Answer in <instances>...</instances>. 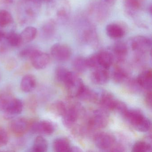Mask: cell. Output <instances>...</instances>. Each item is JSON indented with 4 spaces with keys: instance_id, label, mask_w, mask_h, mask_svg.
I'll return each mask as SVG.
<instances>
[{
    "instance_id": "obj_11",
    "label": "cell",
    "mask_w": 152,
    "mask_h": 152,
    "mask_svg": "<svg viewBox=\"0 0 152 152\" xmlns=\"http://www.w3.org/2000/svg\"><path fill=\"white\" fill-rule=\"evenodd\" d=\"M91 80L94 83L99 85L105 84L109 80L107 69L100 67L97 68L91 74Z\"/></svg>"
},
{
    "instance_id": "obj_25",
    "label": "cell",
    "mask_w": 152,
    "mask_h": 152,
    "mask_svg": "<svg viewBox=\"0 0 152 152\" xmlns=\"http://www.w3.org/2000/svg\"><path fill=\"white\" fill-rule=\"evenodd\" d=\"M48 147V141L42 136L35 138L32 150L35 152H44L47 151Z\"/></svg>"
},
{
    "instance_id": "obj_4",
    "label": "cell",
    "mask_w": 152,
    "mask_h": 152,
    "mask_svg": "<svg viewBox=\"0 0 152 152\" xmlns=\"http://www.w3.org/2000/svg\"><path fill=\"white\" fill-rule=\"evenodd\" d=\"M50 54L55 60L59 62H65L71 57L72 51L67 45L57 43L51 47Z\"/></svg>"
},
{
    "instance_id": "obj_13",
    "label": "cell",
    "mask_w": 152,
    "mask_h": 152,
    "mask_svg": "<svg viewBox=\"0 0 152 152\" xmlns=\"http://www.w3.org/2000/svg\"><path fill=\"white\" fill-rule=\"evenodd\" d=\"M84 86L83 81L76 75V77L66 84L65 87L70 96L77 97Z\"/></svg>"
},
{
    "instance_id": "obj_45",
    "label": "cell",
    "mask_w": 152,
    "mask_h": 152,
    "mask_svg": "<svg viewBox=\"0 0 152 152\" xmlns=\"http://www.w3.org/2000/svg\"><path fill=\"white\" fill-rule=\"evenodd\" d=\"M27 1H35V0H26Z\"/></svg>"
},
{
    "instance_id": "obj_31",
    "label": "cell",
    "mask_w": 152,
    "mask_h": 152,
    "mask_svg": "<svg viewBox=\"0 0 152 152\" xmlns=\"http://www.w3.org/2000/svg\"><path fill=\"white\" fill-rule=\"evenodd\" d=\"M67 107L65 104L61 101H57L53 103L51 106L52 113L58 116H63L66 111Z\"/></svg>"
},
{
    "instance_id": "obj_21",
    "label": "cell",
    "mask_w": 152,
    "mask_h": 152,
    "mask_svg": "<svg viewBox=\"0 0 152 152\" xmlns=\"http://www.w3.org/2000/svg\"><path fill=\"white\" fill-rule=\"evenodd\" d=\"M83 101L92 102L96 101L98 99L97 95L93 91L84 85L77 97Z\"/></svg>"
},
{
    "instance_id": "obj_26",
    "label": "cell",
    "mask_w": 152,
    "mask_h": 152,
    "mask_svg": "<svg viewBox=\"0 0 152 152\" xmlns=\"http://www.w3.org/2000/svg\"><path fill=\"white\" fill-rule=\"evenodd\" d=\"M56 23L53 19H50L42 26V31L43 35L48 38H51L55 34Z\"/></svg>"
},
{
    "instance_id": "obj_6",
    "label": "cell",
    "mask_w": 152,
    "mask_h": 152,
    "mask_svg": "<svg viewBox=\"0 0 152 152\" xmlns=\"http://www.w3.org/2000/svg\"><path fill=\"white\" fill-rule=\"evenodd\" d=\"M30 129L34 133L50 135L55 131V126L50 121H42L32 123L30 124Z\"/></svg>"
},
{
    "instance_id": "obj_20",
    "label": "cell",
    "mask_w": 152,
    "mask_h": 152,
    "mask_svg": "<svg viewBox=\"0 0 152 152\" xmlns=\"http://www.w3.org/2000/svg\"><path fill=\"white\" fill-rule=\"evenodd\" d=\"M145 0H124V5L126 12L133 15L143 7Z\"/></svg>"
},
{
    "instance_id": "obj_27",
    "label": "cell",
    "mask_w": 152,
    "mask_h": 152,
    "mask_svg": "<svg viewBox=\"0 0 152 152\" xmlns=\"http://www.w3.org/2000/svg\"><path fill=\"white\" fill-rule=\"evenodd\" d=\"M74 69L78 72L81 73L85 72L88 68L87 59L82 57L76 58L73 62Z\"/></svg>"
},
{
    "instance_id": "obj_28",
    "label": "cell",
    "mask_w": 152,
    "mask_h": 152,
    "mask_svg": "<svg viewBox=\"0 0 152 152\" xmlns=\"http://www.w3.org/2000/svg\"><path fill=\"white\" fill-rule=\"evenodd\" d=\"M113 80L116 83H121L127 80L128 75L127 72L121 67H116L113 73Z\"/></svg>"
},
{
    "instance_id": "obj_44",
    "label": "cell",
    "mask_w": 152,
    "mask_h": 152,
    "mask_svg": "<svg viewBox=\"0 0 152 152\" xmlns=\"http://www.w3.org/2000/svg\"><path fill=\"white\" fill-rule=\"evenodd\" d=\"M44 2H47V3H48V2H50L52 0H42Z\"/></svg>"
},
{
    "instance_id": "obj_38",
    "label": "cell",
    "mask_w": 152,
    "mask_h": 152,
    "mask_svg": "<svg viewBox=\"0 0 152 152\" xmlns=\"http://www.w3.org/2000/svg\"><path fill=\"white\" fill-rule=\"evenodd\" d=\"M116 1V0H100L99 3L109 9L115 4Z\"/></svg>"
},
{
    "instance_id": "obj_3",
    "label": "cell",
    "mask_w": 152,
    "mask_h": 152,
    "mask_svg": "<svg viewBox=\"0 0 152 152\" xmlns=\"http://www.w3.org/2000/svg\"><path fill=\"white\" fill-rule=\"evenodd\" d=\"M94 142L98 148L109 150L115 144V139L114 136L109 132H101L95 135Z\"/></svg>"
},
{
    "instance_id": "obj_36",
    "label": "cell",
    "mask_w": 152,
    "mask_h": 152,
    "mask_svg": "<svg viewBox=\"0 0 152 152\" xmlns=\"http://www.w3.org/2000/svg\"><path fill=\"white\" fill-rule=\"evenodd\" d=\"M57 16L61 20H66L69 16V9L67 6L62 7L59 9L56 13Z\"/></svg>"
},
{
    "instance_id": "obj_40",
    "label": "cell",
    "mask_w": 152,
    "mask_h": 152,
    "mask_svg": "<svg viewBox=\"0 0 152 152\" xmlns=\"http://www.w3.org/2000/svg\"><path fill=\"white\" fill-rule=\"evenodd\" d=\"M9 96L5 95L3 93H0V109H2V107L6 100L8 98Z\"/></svg>"
},
{
    "instance_id": "obj_41",
    "label": "cell",
    "mask_w": 152,
    "mask_h": 152,
    "mask_svg": "<svg viewBox=\"0 0 152 152\" xmlns=\"http://www.w3.org/2000/svg\"><path fill=\"white\" fill-rule=\"evenodd\" d=\"M82 151L81 149L80 148H78V147L74 146L71 147L70 148V151L69 152H81Z\"/></svg>"
},
{
    "instance_id": "obj_34",
    "label": "cell",
    "mask_w": 152,
    "mask_h": 152,
    "mask_svg": "<svg viewBox=\"0 0 152 152\" xmlns=\"http://www.w3.org/2000/svg\"><path fill=\"white\" fill-rule=\"evenodd\" d=\"M37 50L33 47H28L21 50L19 52V55L20 57L23 58H31Z\"/></svg>"
},
{
    "instance_id": "obj_2",
    "label": "cell",
    "mask_w": 152,
    "mask_h": 152,
    "mask_svg": "<svg viewBox=\"0 0 152 152\" xmlns=\"http://www.w3.org/2000/svg\"><path fill=\"white\" fill-rule=\"evenodd\" d=\"M108 115L105 110H96L89 119L88 126L92 129H99L105 127L108 124Z\"/></svg>"
},
{
    "instance_id": "obj_5",
    "label": "cell",
    "mask_w": 152,
    "mask_h": 152,
    "mask_svg": "<svg viewBox=\"0 0 152 152\" xmlns=\"http://www.w3.org/2000/svg\"><path fill=\"white\" fill-rule=\"evenodd\" d=\"M23 106V104L21 99L9 96L1 110L8 115H16L22 113Z\"/></svg>"
},
{
    "instance_id": "obj_39",
    "label": "cell",
    "mask_w": 152,
    "mask_h": 152,
    "mask_svg": "<svg viewBox=\"0 0 152 152\" xmlns=\"http://www.w3.org/2000/svg\"><path fill=\"white\" fill-rule=\"evenodd\" d=\"M145 101L146 104L149 107H152V92H151V90L148 91V92L146 94Z\"/></svg>"
},
{
    "instance_id": "obj_8",
    "label": "cell",
    "mask_w": 152,
    "mask_h": 152,
    "mask_svg": "<svg viewBox=\"0 0 152 152\" xmlns=\"http://www.w3.org/2000/svg\"><path fill=\"white\" fill-rule=\"evenodd\" d=\"M34 67L38 70L46 68L50 62V57L48 54L37 50L30 58Z\"/></svg>"
},
{
    "instance_id": "obj_16",
    "label": "cell",
    "mask_w": 152,
    "mask_h": 152,
    "mask_svg": "<svg viewBox=\"0 0 152 152\" xmlns=\"http://www.w3.org/2000/svg\"><path fill=\"white\" fill-rule=\"evenodd\" d=\"M36 86V80L32 75H26L22 78L20 83V88L26 93L31 92Z\"/></svg>"
},
{
    "instance_id": "obj_1",
    "label": "cell",
    "mask_w": 152,
    "mask_h": 152,
    "mask_svg": "<svg viewBox=\"0 0 152 152\" xmlns=\"http://www.w3.org/2000/svg\"><path fill=\"white\" fill-rule=\"evenodd\" d=\"M123 116L137 130L146 132L150 129V121L139 110L128 109Z\"/></svg>"
},
{
    "instance_id": "obj_22",
    "label": "cell",
    "mask_w": 152,
    "mask_h": 152,
    "mask_svg": "<svg viewBox=\"0 0 152 152\" xmlns=\"http://www.w3.org/2000/svg\"><path fill=\"white\" fill-rule=\"evenodd\" d=\"M37 33V29L33 26H28L25 28L20 34L23 43L32 41L36 38Z\"/></svg>"
},
{
    "instance_id": "obj_17",
    "label": "cell",
    "mask_w": 152,
    "mask_h": 152,
    "mask_svg": "<svg viewBox=\"0 0 152 152\" xmlns=\"http://www.w3.org/2000/svg\"><path fill=\"white\" fill-rule=\"evenodd\" d=\"M106 32L108 37L112 39H120L125 34L124 29L119 25L115 23L108 24L106 28Z\"/></svg>"
},
{
    "instance_id": "obj_24",
    "label": "cell",
    "mask_w": 152,
    "mask_h": 152,
    "mask_svg": "<svg viewBox=\"0 0 152 152\" xmlns=\"http://www.w3.org/2000/svg\"><path fill=\"white\" fill-rule=\"evenodd\" d=\"M53 148L56 152H66L70 151V142L67 139L64 137L56 139L53 142Z\"/></svg>"
},
{
    "instance_id": "obj_33",
    "label": "cell",
    "mask_w": 152,
    "mask_h": 152,
    "mask_svg": "<svg viewBox=\"0 0 152 152\" xmlns=\"http://www.w3.org/2000/svg\"><path fill=\"white\" fill-rule=\"evenodd\" d=\"M86 59L88 68L96 69L101 67L99 64L97 53L92 55L89 57L86 58Z\"/></svg>"
},
{
    "instance_id": "obj_35",
    "label": "cell",
    "mask_w": 152,
    "mask_h": 152,
    "mask_svg": "<svg viewBox=\"0 0 152 152\" xmlns=\"http://www.w3.org/2000/svg\"><path fill=\"white\" fill-rule=\"evenodd\" d=\"M9 140V137L7 131L0 127V147L6 145Z\"/></svg>"
},
{
    "instance_id": "obj_19",
    "label": "cell",
    "mask_w": 152,
    "mask_h": 152,
    "mask_svg": "<svg viewBox=\"0 0 152 152\" xmlns=\"http://www.w3.org/2000/svg\"><path fill=\"white\" fill-rule=\"evenodd\" d=\"M97 54L100 67L107 70L113 62V54L107 51H102Z\"/></svg>"
},
{
    "instance_id": "obj_23",
    "label": "cell",
    "mask_w": 152,
    "mask_h": 152,
    "mask_svg": "<svg viewBox=\"0 0 152 152\" xmlns=\"http://www.w3.org/2000/svg\"><path fill=\"white\" fill-rule=\"evenodd\" d=\"M115 55L118 58L119 62H122L128 54V48L126 43L122 42H118L113 47Z\"/></svg>"
},
{
    "instance_id": "obj_10",
    "label": "cell",
    "mask_w": 152,
    "mask_h": 152,
    "mask_svg": "<svg viewBox=\"0 0 152 152\" xmlns=\"http://www.w3.org/2000/svg\"><path fill=\"white\" fill-rule=\"evenodd\" d=\"M79 116V109L77 107L74 106L67 107L66 111L62 116L64 125L66 128L72 127L76 123Z\"/></svg>"
},
{
    "instance_id": "obj_12",
    "label": "cell",
    "mask_w": 152,
    "mask_h": 152,
    "mask_svg": "<svg viewBox=\"0 0 152 152\" xmlns=\"http://www.w3.org/2000/svg\"><path fill=\"white\" fill-rule=\"evenodd\" d=\"M152 72L151 69L145 70L140 74L136 81L141 88L151 90L152 86Z\"/></svg>"
},
{
    "instance_id": "obj_7",
    "label": "cell",
    "mask_w": 152,
    "mask_h": 152,
    "mask_svg": "<svg viewBox=\"0 0 152 152\" xmlns=\"http://www.w3.org/2000/svg\"><path fill=\"white\" fill-rule=\"evenodd\" d=\"M30 123L28 120L23 117L16 118L10 124V129L16 136H22L29 129Z\"/></svg>"
},
{
    "instance_id": "obj_15",
    "label": "cell",
    "mask_w": 152,
    "mask_h": 152,
    "mask_svg": "<svg viewBox=\"0 0 152 152\" xmlns=\"http://www.w3.org/2000/svg\"><path fill=\"white\" fill-rule=\"evenodd\" d=\"M117 99L113 95L107 91L102 92L99 99V103L103 108L113 111Z\"/></svg>"
},
{
    "instance_id": "obj_37",
    "label": "cell",
    "mask_w": 152,
    "mask_h": 152,
    "mask_svg": "<svg viewBox=\"0 0 152 152\" xmlns=\"http://www.w3.org/2000/svg\"><path fill=\"white\" fill-rule=\"evenodd\" d=\"M128 109L127 106L124 102L120 101V100H117L114 109V111L120 113L121 114L123 115Z\"/></svg>"
},
{
    "instance_id": "obj_42",
    "label": "cell",
    "mask_w": 152,
    "mask_h": 152,
    "mask_svg": "<svg viewBox=\"0 0 152 152\" xmlns=\"http://www.w3.org/2000/svg\"><path fill=\"white\" fill-rule=\"evenodd\" d=\"M5 37V34L2 31L0 30V42L1 41L2 39Z\"/></svg>"
},
{
    "instance_id": "obj_14",
    "label": "cell",
    "mask_w": 152,
    "mask_h": 152,
    "mask_svg": "<svg viewBox=\"0 0 152 152\" xmlns=\"http://www.w3.org/2000/svg\"><path fill=\"white\" fill-rule=\"evenodd\" d=\"M76 76L74 73L64 67H58L56 70V78L58 81L64 83L65 86L73 80Z\"/></svg>"
},
{
    "instance_id": "obj_9",
    "label": "cell",
    "mask_w": 152,
    "mask_h": 152,
    "mask_svg": "<svg viewBox=\"0 0 152 152\" xmlns=\"http://www.w3.org/2000/svg\"><path fill=\"white\" fill-rule=\"evenodd\" d=\"M152 41L148 37L137 36L133 38L131 41L132 48L139 52H144L151 47Z\"/></svg>"
},
{
    "instance_id": "obj_43",
    "label": "cell",
    "mask_w": 152,
    "mask_h": 152,
    "mask_svg": "<svg viewBox=\"0 0 152 152\" xmlns=\"http://www.w3.org/2000/svg\"><path fill=\"white\" fill-rule=\"evenodd\" d=\"M148 11L150 12V15H152V6H150V7H149V9H148Z\"/></svg>"
},
{
    "instance_id": "obj_30",
    "label": "cell",
    "mask_w": 152,
    "mask_h": 152,
    "mask_svg": "<svg viewBox=\"0 0 152 152\" xmlns=\"http://www.w3.org/2000/svg\"><path fill=\"white\" fill-rule=\"evenodd\" d=\"M9 44L13 47H18L23 44L20 34L15 32H11L6 36Z\"/></svg>"
},
{
    "instance_id": "obj_18",
    "label": "cell",
    "mask_w": 152,
    "mask_h": 152,
    "mask_svg": "<svg viewBox=\"0 0 152 152\" xmlns=\"http://www.w3.org/2000/svg\"><path fill=\"white\" fill-rule=\"evenodd\" d=\"M83 40L84 42L93 47H96L98 43L97 34L92 27L86 28L82 34Z\"/></svg>"
},
{
    "instance_id": "obj_29",
    "label": "cell",
    "mask_w": 152,
    "mask_h": 152,
    "mask_svg": "<svg viewBox=\"0 0 152 152\" xmlns=\"http://www.w3.org/2000/svg\"><path fill=\"white\" fill-rule=\"evenodd\" d=\"M13 18L9 11L4 10H0V26L5 27L12 23Z\"/></svg>"
},
{
    "instance_id": "obj_32",
    "label": "cell",
    "mask_w": 152,
    "mask_h": 152,
    "mask_svg": "<svg viewBox=\"0 0 152 152\" xmlns=\"http://www.w3.org/2000/svg\"><path fill=\"white\" fill-rule=\"evenodd\" d=\"M132 151L135 152H148L151 149V146L148 142L139 141L134 144L132 147Z\"/></svg>"
}]
</instances>
